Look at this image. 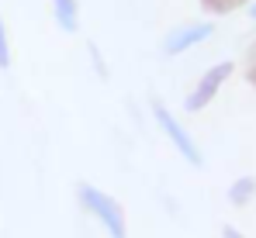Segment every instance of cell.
<instances>
[{
    "label": "cell",
    "mask_w": 256,
    "mask_h": 238,
    "mask_svg": "<svg viewBox=\"0 0 256 238\" xmlns=\"http://www.w3.org/2000/svg\"><path fill=\"white\" fill-rule=\"evenodd\" d=\"M76 200L86 214L108 232L111 238H128V218H125V207L111 194L97 190L94 183H76Z\"/></svg>",
    "instance_id": "6da1fadb"
},
{
    "label": "cell",
    "mask_w": 256,
    "mask_h": 238,
    "mask_svg": "<svg viewBox=\"0 0 256 238\" xmlns=\"http://www.w3.org/2000/svg\"><path fill=\"white\" fill-rule=\"evenodd\" d=\"M152 118H156V124H160V128H163V135L173 142V149L187 159L190 166H201V162H204V159H201V149H198V142H194V135H190V131H187V128H184L176 118H173L166 104L152 100Z\"/></svg>",
    "instance_id": "7a4b0ae2"
},
{
    "label": "cell",
    "mask_w": 256,
    "mask_h": 238,
    "mask_svg": "<svg viewBox=\"0 0 256 238\" xmlns=\"http://www.w3.org/2000/svg\"><path fill=\"white\" fill-rule=\"evenodd\" d=\"M232 69H236V66L225 59V62H214L208 73H201V79L194 83V90H190V93H187V100H184V111H187V114L204 111L214 97H218V90L225 86V79L232 76Z\"/></svg>",
    "instance_id": "3957f363"
},
{
    "label": "cell",
    "mask_w": 256,
    "mask_h": 238,
    "mask_svg": "<svg viewBox=\"0 0 256 238\" xmlns=\"http://www.w3.org/2000/svg\"><path fill=\"white\" fill-rule=\"evenodd\" d=\"M212 35H214V24H212V21H190V24H184V28H176V31L166 35L163 52H166V55H184L187 48H194V45L208 41Z\"/></svg>",
    "instance_id": "277c9868"
},
{
    "label": "cell",
    "mask_w": 256,
    "mask_h": 238,
    "mask_svg": "<svg viewBox=\"0 0 256 238\" xmlns=\"http://www.w3.org/2000/svg\"><path fill=\"white\" fill-rule=\"evenodd\" d=\"M52 10H56V21L62 31H76L80 28V0H52Z\"/></svg>",
    "instance_id": "5b68a950"
},
{
    "label": "cell",
    "mask_w": 256,
    "mask_h": 238,
    "mask_svg": "<svg viewBox=\"0 0 256 238\" xmlns=\"http://www.w3.org/2000/svg\"><path fill=\"white\" fill-rule=\"evenodd\" d=\"M253 197H256V176H239L228 187V204H236V207H246Z\"/></svg>",
    "instance_id": "8992f818"
},
{
    "label": "cell",
    "mask_w": 256,
    "mask_h": 238,
    "mask_svg": "<svg viewBox=\"0 0 256 238\" xmlns=\"http://www.w3.org/2000/svg\"><path fill=\"white\" fill-rule=\"evenodd\" d=\"M253 0H201V10L212 14V17H222V14H232L239 7H250Z\"/></svg>",
    "instance_id": "52a82bcc"
},
{
    "label": "cell",
    "mask_w": 256,
    "mask_h": 238,
    "mask_svg": "<svg viewBox=\"0 0 256 238\" xmlns=\"http://www.w3.org/2000/svg\"><path fill=\"white\" fill-rule=\"evenodd\" d=\"M10 66V38H7V24H4V14H0V69Z\"/></svg>",
    "instance_id": "ba28073f"
},
{
    "label": "cell",
    "mask_w": 256,
    "mask_h": 238,
    "mask_svg": "<svg viewBox=\"0 0 256 238\" xmlns=\"http://www.w3.org/2000/svg\"><path fill=\"white\" fill-rule=\"evenodd\" d=\"M246 83L256 90V59H250V66H246Z\"/></svg>",
    "instance_id": "9c48e42d"
},
{
    "label": "cell",
    "mask_w": 256,
    "mask_h": 238,
    "mask_svg": "<svg viewBox=\"0 0 256 238\" xmlns=\"http://www.w3.org/2000/svg\"><path fill=\"white\" fill-rule=\"evenodd\" d=\"M222 238H246V235H242L236 225H225V228H222Z\"/></svg>",
    "instance_id": "30bf717a"
},
{
    "label": "cell",
    "mask_w": 256,
    "mask_h": 238,
    "mask_svg": "<svg viewBox=\"0 0 256 238\" xmlns=\"http://www.w3.org/2000/svg\"><path fill=\"white\" fill-rule=\"evenodd\" d=\"M250 59H256V41H253V45H250Z\"/></svg>",
    "instance_id": "8fae6325"
},
{
    "label": "cell",
    "mask_w": 256,
    "mask_h": 238,
    "mask_svg": "<svg viewBox=\"0 0 256 238\" xmlns=\"http://www.w3.org/2000/svg\"><path fill=\"white\" fill-rule=\"evenodd\" d=\"M250 7H253V21H256V0H253V3H250Z\"/></svg>",
    "instance_id": "7c38bea8"
}]
</instances>
